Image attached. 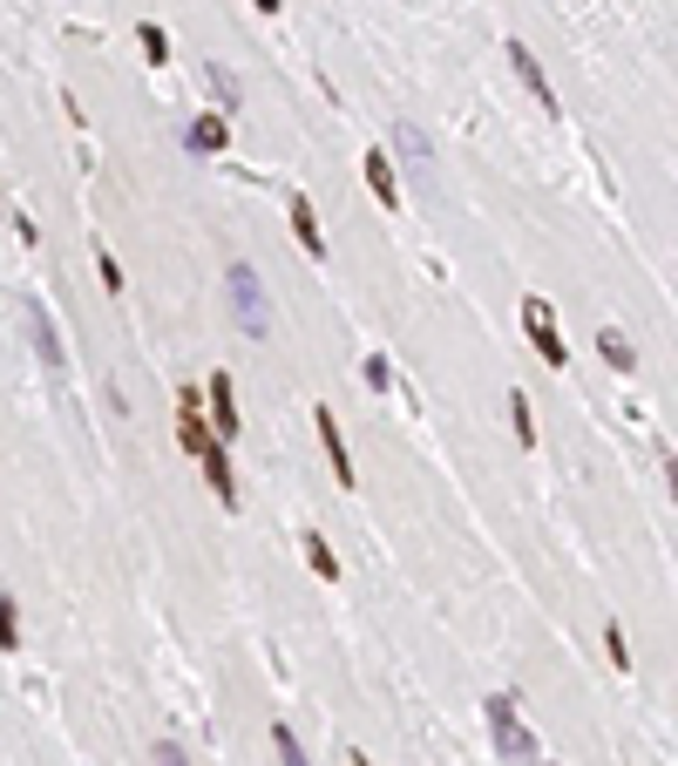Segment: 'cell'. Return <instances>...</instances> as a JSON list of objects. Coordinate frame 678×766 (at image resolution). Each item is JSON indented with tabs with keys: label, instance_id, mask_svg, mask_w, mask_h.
<instances>
[{
	"label": "cell",
	"instance_id": "obj_15",
	"mask_svg": "<svg viewBox=\"0 0 678 766\" xmlns=\"http://www.w3.org/2000/svg\"><path fill=\"white\" fill-rule=\"evenodd\" d=\"M597 353H604V359H611V367H624V374L637 367V353H631V340H624V333H611V326H604V333H597Z\"/></svg>",
	"mask_w": 678,
	"mask_h": 766
},
{
	"label": "cell",
	"instance_id": "obj_18",
	"mask_svg": "<svg viewBox=\"0 0 678 766\" xmlns=\"http://www.w3.org/2000/svg\"><path fill=\"white\" fill-rule=\"evenodd\" d=\"M509 421H515V441H536V414H530V393L523 387L509 393Z\"/></svg>",
	"mask_w": 678,
	"mask_h": 766
},
{
	"label": "cell",
	"instance_id": "obj_19",
	"mask_svg": "<svg viewBox=\"0 0 678 766\" xmlns=\"http://www.w3.org/2000/svg\"><path fill=\"white\" fill-rule=\"evenodd\" d=\"M305 563H312V570H319V577H326V584L340 577V556L326 549V536H305Z\"/></svg>",
	"mask_w": 678,
	"mask_h": 766
},
{
	"label": "cell",
	"instance_id": "obj_28",
	"mask_svg": "<svg viewBox=\"0 0 678 766\" xmlns=\"http://www.w3.org/2000/svg\"><path fill=\"white\" fill-rule=\"evenodd\" d=\"M0 204H8V197H0Z\"/></svg>",
	"mask_w": 678,
	"mask_h": 766
},
{
	"label": "cell",
	"instance_id": "obj_13",
	"mask_svg": "<svg viewBox=\"0 0 678 766\" xmlns=\"http://www.w3.org/2000/svg\"><path fill=\"white\" fill-rule=\"evenodd\" d=\"M367 190L380 197V204H401V177H393V156H367Z\"/></svg>",
	"mask_w": 678,
	"mask_h": 766
},
{
	"label": "cell",
	"instance_id": "obj_24",
	"mask_svg": "<svg viewBox=\"0 0 678 766\" xmlns=\"http://www.w3.org/2000/svg\"><path fill=\"white\" fill-rule=\"evenodd\" d=\"M367 387H393V367H387L380 353H367Z\"/></svg>",
	"mask_w": 678,
	"mask_h": 766
},
{
	"label": "cell",
	"instance_id": "obj_2",
	"mask_svg": "<svg viewBox=\"0 0 678 766\" xmlns=\"http://www.w3.org/2000/svg\"><path fill=\"white\" fill-rule=\"evenodd\" d=\"M482 712H489V733H496V753H502V759H515V766H543L536 733H530L523 719H515V699H502V692H496Z\"/></svg>",
	"mask_w": 678,
	"mask_h": 766
},
{
	"label": "cell",
	"instance_id": "obj_16",
	"mask_svg": "<svg viewBox=\"0 0 678 766\" xmlns=\"http://www.w3.org/2000/svg\"><path fill=\"white\" fill-rule=\"evenodd\" d=\"M271 753H278V766H312V759L299 753V733H292V725H271Z\"/></svg>",
	"mask_w": 678,
	"mask_h": 766
},
{
	"label": "cell",
	"instance_id": "obj_10",
	"mask_svg": "<svg viewBox=\"0 0 678 766\" xmlns=\"http://www.w3.org/2000/svg\"><path fill=\"white\" fill-rule=\"evenodd\" d=\"M197 462H204V475H211L218 502H224V509H237V475H231V455H224V441H211V448L197 455Z\"/></svg>",
	"mask_w": 678,
	"mask_h": 766
},
{
	"label": "cell",
	"instance_id": "obj_3",
	"mask_svg": "<svg viewBox=\"0 0 678 766\" xmlns=\"http://www.w3.org/2000/svg\"><path fill=\"white\" fill-rule=\"evenodd\" d=\"M523 326H530V340L543 353V367H570V346H564V333H556V312L543 299H523Z\"/></svg>",
	"mask_w": 678,
	"mask_h": 766
},
{
	"label": "cell",
	"instance_id": "obj_1",
	"mask_svg": "<svg viewBox=\"0 0 678 766\" xmlns=\"http://www.w3.org/2000/svg\"><path fill=\"white\" fill-rule=\"evenodd\" d=\"M224 292H231L237 326H245L252 340H271V292H265V278H258L252 265H231V271H224Z\"/></svg>",
	"mask_w": 678,
	"mask_h": 766
},
{
	"label": "cell",
	"instance_id": "obj_17",
	"mask_svg": "<svg viewBox=\"0 0 678 766\" xmlns=\"http://www.w3.org/2000/svg\"><path fill=\"white\" fill-rule=\"evenodd\" d=\"M0 652H21V603L0 597Z\"/></svg>",
	"mask_w": 678,
	"mask_h": 766
},
{
	"label": "cell",
	"instance_id": "obj_9",
	"mask_svg": "<svg viewBox=\"0 0 678 766\" xmlns=\"http://www.w3.org/2000/svg\"><path fill=\"white\" fill-rule=\"evenodd\" d=\"M211 428H218V441H237V387H231V374H211Z\"/></svg>",
	"mask_w": 678,
	"mask_h": 766
},
{
	"label": "cell",
	"instance_id": "obj_12",
	"mask_svg": "<svg viewBox=\"0 0 678 766\" xmlns=\"http://www.w3.org/2000/svg\"><path fill=\"white\" fill-rule=\"evenodd\" d=\"M197 156H218L224 143H231V123H224V115H197V123H190V136H184Z\"/></svg>",
	"mask_w": 678,
	"mask_h": 766
},
{
	"label": "cell",
	"instance_id": "obj_20",
	"mask_svg": "<svg viewBox=\"0 0 678 766\" xmlns=\"http://www.w3.org/2000/svg\"><path fill=\"white\" fill-rule=\"evenodd\" d=\"M143 62H156V68H164V62H170V34H164V27H156V21L143 27Z\"/></svg>",
	"mask_w": 678,
	"mask_h": 766
},
{
	"label": "cell",
	"instance_id": "obj_4",
	"mask_svg": "<svg viewBox=\"0 0 678 766\" xmlns=\"http://www.w3.org/2000/svg\"><path fill=\"white\" fill-rule=\"evenodd\" d=\"M27 346H34V359H42L48 374H68L62 333H55V319H48V306H42V299H27Z\"/></svg>",
	"mask_w": 678,
	"mask_h": 766
},
{
	"label": "cell",
	"instance_id": "obj_23",
	"mask_svg": "<svg viewBox=\"0 0 678 766\" xmlns=\"http://www.w3.org/2000/svg\"><path fill=\"white\" fill-rule=\"evenodd\" d=\"M604 652H611V665H618V671L631 665V652H624V624H604Z\"/></svg>",
	"mask_w": 678,
	"mask_h": 766
},
{
	"label": "cell",
	"instance_id": "obj_25",
	"mask_svg": "<svg viewBox=\"0 0 678 766\" xmlns=\"http://www.w3.org/2000/svg\"><path fill=\"white\" fill-rule=\"evenodd\" d=\"M665 481H671V496H678V455H671V462H665Z\"/></svg>",
	"mask_w": 678,
	"mask_h": 766
},
{
	"label": "cell",
	"instance_id": "obj_22",
	"mask_svg": "<svg viewBox=\"0 0 678 766\" xmlns=\"http://www.w3.org/2000/svg\"><path fill=\"white\" fill-rule=\"evenodd\" d=\"M96 271H102V286H109V292H123V265H115V252H109V245L96 252Z\"/></svg>",
	"mask_w": 678,
	"mask_h": 766
},
{
	"label": "cell",
	"instance_id": "obj_8",
	"mask_svg": "<svg viewBox=\"0 0 678 766\" xmlns=\"http://www.w3.org/2000/svg\"><path fill=\"white\" fill-rule=\"evenodd\" d=\"M393 156L421 177V184H434V149H427V136L414 130V123H393Z\"/></svg>",
	"mask_w": 678,
	"mask_h": 766
},
{
	"label": "cell",
	"instance_id": "obj_14",
	"mask_svg": "<svg viewBox=\"0 0 678 766\" xmlns=\"http://www.w3.org/2000/svg\"><path fill=\"white\" fill-rule=\"evenodd\" d=\"M292 237L305 245V258H326V231H319V218H312V204H305V197L292 204Z\"/></svg>",
	"mask_w": 678,
	"mask_h": 766
},
{
	"label": "cell",
	"instance_id": "obj_11",
	"mask_svg": "<svg viewBox=\"0 0 678 766\" xmlns=\"http://www.w3.org/2000/svg\"><path fill=\"white\" fill-rule=\"evenodd\" d=\"M204 89L218 96V115H231V109H245V89H237V75H231L224 62H204Z\"/></svg>",
	"mask_w": 678,
	"mask_h": 766
},
{
	"label": "cell",
	"instance_id": "obj_7",
	"mask_svg": "<svg viewBox=\"0 0 678 766\" xmlns=\"http://www.w3.org/2000/svg\"><path fill=\"white\" fill-rule=\"evenodd\" d=\"M509 68H515V82H523V89H530V96H536V102H543V109L556 115V89H549V75H543V62H536V55H530L523 42H509Z\"/></svg>",
	"mask_w": 678,
	"mask_h": 766
},
{
	"label": "cell",
	"instance_id": "obj_27",
	"mask_svg": "<svg viewBox=\"0 0 678 766\" xmlns=\"http://www.w3.org/2000/svg\"><path fill=\"white\" fill-rule=\"evenodd\" d=\"M346 766H374V759H360V753H353V759H346Z\"/></svg>",
	"mask_w": 678,
	"mask_h": 766
},
{
	"label": "cell",
	"instance_id": "obj_21",
	"mask_svg": "<svg viewBox=\"0 0 678 766\" xmlns=\"http://www.w3.org/2000/svg\"><path fill=\"white\" fill-rule=\"evenodd\" d=\"M149 766H190V753H184L177 740H156V746H149Z\"/></svg>",
	"mask_w": 678,
	"mask_h": 766
},
{
	"label": "cell",
	"instance_id": "obj_5",
	"mask_svg": "<svg viewBox=\"0 0 678 766\" xmlns=\"http://www.w3.org/2000/svg\"><path fill=\"white\" fill-rule=\"evenodd\" d=\"M177 441H184V455H204L211 441H218V428L204 421V408H197V393H190V387L177 393Z\"/></svg>",
	"mask_w": 678,
	"mask_h": 766
},
{
	"label": "cell",
	"instance_id": "obj_26",
	"mask_svg": "<svg viewBox=\"0 0 678 766\" xmlns=\"http://www.w3.org/2000/svg\"><path fill=\"white\" fill-rule=\"evenodd\" d=\"M252 8H258V14H278V8H286V0H252Z\"/></svg>",
	"mask_w": 678,
	"mask_h": 766
},
{
	"label": "cell",
	"instance_id": "obj_6",
	"mask_svg": "<svg viewBox=\"0 0 678 766\" xmlns=\"http://www.w3.org/2000/svg\"><path fill=\"white\" fill-rule=\"evenodd\" d=\"M312 428H319V448H326L333 475H340V489H353V455H346V434L333 421V408H312Z\"/></svg>",
	"mask_w": 678,
	"mask_h": 766
}]
</instances>
